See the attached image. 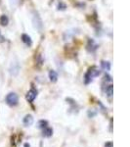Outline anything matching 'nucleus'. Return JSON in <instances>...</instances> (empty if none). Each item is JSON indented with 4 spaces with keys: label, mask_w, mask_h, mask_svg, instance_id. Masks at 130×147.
<instances>
[{
    "label": "nucleus",
    "mask_w": 130,
    "mask_h": 147,
    "mask_svg": "<svg viewBox=\"0 0 130 147\" xmlns=\"http://www.w3.org/2000/svg\"><path fill=\"white\" fill-rule=\"evenodd\" d=\"M100 74H101V71L99 70L96 66H92V67H90L88 69V71H87L86 74H85L84 79H83L84 84H89L92 80H93L94 78L100 76Z\"/></svg>",
    "instance_id": "f257e3e1"
},
{
    "label": "nucleus",
    "mask_w": 130,
    "mask_h": 147,
    "mask_svg": "<svg viewBox=\"0 0 130 147\" xmlns=\"http://www.w3.org/2000/svg\"><path fill=\"white\" fill-rule=\"evenodd\" d=\"M5 102L7 105H9L10 107H15L19 104V97L17 95V93L15 92H10L6 95Z\"/></svg>",
    "instance_id": "f03ea898"
},
{
    "label": "nucleus",
    "mask_w": 130,
    "mask_h": 147,
    "mask_svg": "<svg viewBox=\"0 0 130 147\" xmlns=\"http://www.w3.org/2000/svg\"><path fill=\"white\" fill-rule=\"evenodd\" d=\"M32 23H34V28H36L39 32H41L42 30H43V23H42L41 18H40L39 14L37 13V12H34V13Z\"/></svg>",
    "instance_id": "7ed1b4c3"
},
{
    "label": "nucleus",
    "mask_w": 130,
    "mask_h": 147,
    "mask_svg": "<svg viewBox=\"0 0 130 147\" xmlns=\"http://www.w3.org/2000/svg\"><path fill=\"white\" fill-rule=\"evenodd\" d=\"M37 93H38V92H37L36 89L32 87V88H30L29 90L27 91V93L25 94V99H27L29 103H31V102H34V99L36 98Z\"/></svg>",
    "instance_id": "20e7f679"
},
{
    "label": "nucleus",
    "mask_w": 130,
    "mask_h": 147,
    "mask_svg": "<svg viewBox=\"0 0 130 147\" xmlns=\"http://www.w3.org/2000/svg\"><path fill=\"white\" fill-rule=\"evenodd\" d=\"M23 124L25 127H29L34 124V117H32L30 114H27V115L25 116V118L23 119Z\"/></svg>",
    "instance_id": "39448f33"
},
{
    "label": "nucleus",
    "mask_w": 130,
    "mask_h": 147,
    "mask_svg": "<svg viewBox=\"0 0 130 147\" xmlns=\"http://www.w3.org/2000/svg\"><path fill=\"white\" fill-rule=\"evenodd\" d=\"M97 48H98V45L95 43V41L93 39H89L87 43V50L89 52H94Z\"/></svg>",
    "instance_id": "423d86ee"
},
{
    "label": "nucleus",
    "mask_w": 130,
    "mask_h": 147,
    "mask_svg": "<svg viewBox=\"0 0 130 147\" xmlns=\"http://www.w3.org/2000/svg\"><path fill=\"white\" fill-rule=\"evenodd\" d=\"M105 93L108 97H112L113 93V84H106L105 85Z\"/></svg>",
    "instance_id": "0eeeda50"
},
{
    "label": "nucleus",
    "mask_w": 130,
    "mask_h": 147,
    "mask_svg": "<svg viewBox=\"0 0 130 147\" xmlns=\"http://www.w3.org/2000/svg\"><path fill=\"white\" fill-rule=\"evenodd\" d=\"M53 136V129L50 127H46L42 129V136L44 137H51Z\"/></svg>",
    "instance_id": "6e6552de"
},
{
    "label": "nucleus",
    "mask_w": 130,
    "mask_h": 147,
    "mask_svg": "<svg viewBox=\"0 0 130 147\" xmlns=\"http://www.w3.org/2000/svg\"><path fill=\"white\" fill-rule=\"evenodd\" d=\"M22 41L27 46H31L32 45V40H31V38H30V36L27 34H22Z\"/></svg>",
    "instance_id": "1a4fd4ad"
},
{
    "label": "nucleus",
    "mask_w": 130,
    "mask_h": 147,
    "mask_svg": "<svg viewBox=\"0 0 130 147\" xmlns=\"http://www.w3.org/2000/svg\"><path fill=\"white\" fill-rule=\"evenodd\" d=\"M49 80H50L51 82H56L58 80V74L54 70H51L49 72Z\"/></svg>",
    "instance_id": "9d476101"
},
{
    "label": "nucleus",
    "mask_w": 130,
    "mask_h": 147,
    "mask_svg": "<svg viewBox=\"0 0 130 147\" xmlns=\"http://www.w3.org/2000/svg\"><path fill=\"white\" fill-rule=\"evenodd\" d=\"M0 24L1 26H7L9 24V18L6 15H2L0 17Z\"/></svg>",
    "instance_id": "9b49d317"
},
{
    "label": "nucleus",
    "mask_w": 130,
    "mask_h": 147,
    "mask_svg": "<svg viewBox=\"0 0 130 147\" xmlns=\"http://www.w3.org/2000/svg\"><path fill=\"white\" fill-rule=\"evenodd\" d=\"M101 66H102V69L105 71H110L111 69V63L108 62V61H102L101 62Z\"/></svg>",
    "instance_id": "f8f14e48"
},
{
    "label": "nucleus",
    "mask_w": 130,
    "mask_h": 147,
    "mask_svg": "<svg viewBox=\"0 0 130 147\" xmlns=\"http://www.w3.org/2000/svg\"><path fill=\"white\" fill-rule=\"evenodd\" d=\"M43 62H44V61H43V59H42L41 55H40V54H37L36 57H35V64L40 67V66L43 64Z\"/></svg>",
    "instance_id": "ddd939ff"
},
{
    "label": "nucleus",
    "mask_w": 130,
    "mask_h": 147,
    "mask_svg": "<svg viewBox=\"0 0 130 147\" xmlns=\"http://www.w3.org/2000/svg\"><path fill=\"white\" fill-rule=\"evenodd\" d=\"M48 127V122L46 120H40L38 122V127L39 129H44V127Z\"/></svg>",
    "instance_id": "4468645a"
},
{
    "label": "nucleus",
    "mask_w": 130,
    "mask_h": 147,
    "mask_svg": "<svg viewBox=\"0 0 130 147\" xmlns=\"http://www.w3.org/2000/svg\"><path fill=\"white\" fill-rule=\"evenodd\" d=\"M104 82H105L106 84H112V82H113L112 77H111V76H109L108 74H106L105 77H104Z\"/></svg>",
    "instance_id": "2eb2a0df"
},
{
    "label": "nucleus",
    "mask_w": 130,
    "mask_h": 147,
    "mask_svg": "<svg viewBox=\"0 0 130 147\" xmlns=\"http://www.w3.org/2000/svg\"><path fill=\"white\" fill-rule=\"evenodd\" d=\"M106 147H113V142H108V143H106Z\"/></svg>",
    "instance_id": "dca6fc26"
},
{
    "label": "nucleus",
    "mask_w": 130,
    "mask_h": 147,
    "mask_svg": "<svg viewBox=\"0 0 130 147\" xmlns=\"http://www.w3.org/2000/svg\"><path fill=\"white\" fill-rule=\"evenodd\" d=\"M11 2H12V3H17L18 0H11Z\"/></svg>",
    "instance_id": "f3484780"
},
{
    "label": "nucleus",
    "mask_w": 130,
    "mask_h": 147,
    "mask_svg": "<svg viewBox=\"0 0 130 147\" xmlns=\"http://www.w3.org/2000/svg\"><path fill=\"white\" fill-rule=\"evenodd\" d=\"M25 147H30V146H29V144H28V143H25Z\"/></svg>",
    "instance_id": "a211bd4d"
}]
</instances>
